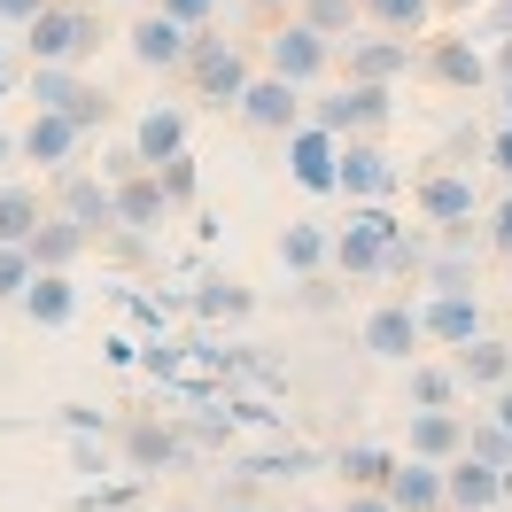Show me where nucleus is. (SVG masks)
I'll list each match as a JSON object with an SVG mask.
<instances>
[{"mask_svg":"<svg viewBox=\"0 0 512 512\" xmlns=\"http://www.w3.org/2000/svg\"><path fill=\"white\" fill-rule=\"evenodd\" d=\"M63 419L78 427V435H94V427H101V412H94V404H63Z\"/></svg>","mask_w":512,"mask_h":512,"instance_id":"obj_47","label":"nucleus"},{"mask_svg":"<svg viewBox=\"0 0 512 512\" xmlns=\"http://www.w3.org/2000/svg\"><path fill=\"white\" fill-rule=\"evenodd\" d=\"M32 280H39V256L24 241H0V303H24Z\"/></svg>","mask_w":512,"mask_h":512,"instance_id":"obj_34","label":"nucleus"},{"mask_svg":"<svg viewBox=\"0 0 512 512\" xmlns=\"http://www.w3.org/2000/svg\"><path fill=\"white\" fill-rule=\"evenodd\" d=\"M435 16V0H365V24L373 32H396V39H419Z\"/></svg>","mask_w":512,"mask_h":512,"instance_id":"obj_29","label":"nucleus"},{"mask_svg":"<svg viewBox=\"0 0 512 512\" xmlns=\"http://www.w3.org/2000/svg\"><path fill=\"white\" fill-rule=\"evenodd\" d=\"M334 466H342V481H350V489H381L388 466H396V450H388V443H350Z\"/></svg>","mask_w":512,"mask_h":512,"instance_id":"obj_31","label":"nucleus"},{"mask_svg":"<svg viewBox=\"0 0 512 512\" xmlns=\"http://www.w3.org/2000/svg\"><path fill=\"white\" fill-rule=\"evenodd\" d=\"M8 86H16V70H8V39H0V101H8Z\"/></svg>","mask_w":512,"mask_h":512,"instance_id":"obj_49","label":"nucleus"},{"mask_svg":"<svg viewBox=\"0 0 512 512\" xmlns=\"http://www.w3.org/2000/svg\"><path fill=\"white\" fill-rule=\"evenodd\" d=\"M187 55H194V32L179 24V16H140L132 24V63L140 70H187Z\"/></svg>","mask_w":512,"mask_h":512,"instance_id":"obj_12","label":"nucleus"},{"mask_svg":"<svg viewBox=\"0 0 512 512\" xmlns=\"http://www.w3.org/2000/svg\"><path fill=\"white\" fill-rule=\"evenodd\" d=\"M489 249H505V256H512V194L497 202V218H489Z\"/></svg>","mask_w":512,"mask_h":512,"instance_id":"obj_42","label":"nucleus"},{"mask_svg":"<svg viewBox=\"0 0 512 512\" xmlns=\"http://www.w3.org/2000/svg\"><path fill=\"white\" fill-rule=\"evenodd\" d=\"M489 70H497V78H512V39H497V55H489Z\"/></svg>","mask_w":512,"mask_h":512,"instance_id":"obj_48","label":"nucleus"},{"mask_svg":"<svg viewBox=\"0 0 512 512\" xmlns=\"http://www.w3.org/2000/svg\"><path fill=\"white\" fill-rule=\"evenodd\" d=\"M163 210H171V194H163L156 171H125V179H117V225L148 233V225H163Z\"/></svg>","mask_w":512,"mask_h":512,"instance_id":"obj_21","label":"nucleus"},{"mask_svg":"<svg viewBox=\"0 0 512 512\" xmlns=\"http://www.w3.org/2000/svg\"><path fill=\"white\" fill-rule=\"evenodd\" d=\"M78 101H86L78 63H32V109H63V117H78Z\"/></svg>","mask_w":512,"mask_h":512,"instance_id":"obj_26","label":"nucleus"},{"mask_svg":"<svg viewBox=\"0 0 512 512\" xmlns=\"http://www.w3.org/2000/svg\"><path fill=\"white\" fill-rule=\"evenodd\" d=\"M24 319L47 326V334L78 319V288H70V272H39L32 288H24Z\"/></svg>","mask_w":512,"mask_h":512,"instance_id":"obj_25","label":"nucleus"},{"mask_svg":"<svg viewBox=\"0 0 512 512\" xmlns=\"http://www.w3.org/2000/svg\"><path fill=\"white\" fill-rule=\"evenodd\" d=\"M342 63H350V78H365V86H396V78L412 70V39H396V32L342 39Z\"/></svg>","mask_w":512,"mask_h":512,"instance_id":"obj_11","label":"nucleus"},{"mask_svg":"<svg viewBox=\"0 0 512 512\" xmlns=\"http://www.w3.org/2000/svg\"><path fill=\"white\" fill-rule=\"evenodd\" d=\"M249 474H272V481H288V474H311V450H280V458H256Z\"/></svg>","mask_w":512,"mask_h":512,"instance_id":"obj_38","label":"nucleus"},{"mask_svg":"<svg viewBox=\"0 0 512 512\" xmlns=\"http://www.w3.org/2000/svg\"><path fill=\"white\" fill-rule=\"evenodd\" d=\"M342 194L350 202H388L396 194V156L373 140H342Z\"/></svg>","mask_w":512,"mask_h":512,"instance_id":"obj_14","label":"nucleus"},{"mask_svg":"<svg viewBox=\"0 0 512 512\" xmlns=\"http://www.w3.org/2000/svg\"><path fill=\"white\" fill-rule=\"evenodd\" d=\"M210 8H218V0H163V16H179L187 32H210Z\"/></svg>","mask_w":512,"mask_h":512,"instance_id":"obj_40","label":"nucleus"},{"mask_svg":"<svg viewBox=\"0 0 512 512\" xmlns=\"http://www.w3.org/2000/svg\"><path fill=\"white\" fill-rule=\"evenodd\" d=\"M78 140H86V125H78V117H63V109H32V125L16 132V148H24V163H39V171H55V179H63L70 163H78Z\"/></svg>","mask_w":512,"mask_h":512,"instance_id":"obj_8","label":"nucleus"},{"mask_svg":"<svg viewBox=\"0 0 512 512\" xmlns=\"http://www.w3.org/2000/svg\"><path fill=\"white\" fill-rule=\"evenodd\" d=\"M466 450L512 474V427H505V419H474V427H466Z\"/></svg>","mask_w":512,"mask_h":512,"instance_id":"obj_35","label":"nucleus"},{"mask_svg":"<svg viewBox=\"0 0 512 512\" xmlns=\"http://www.w3.org/2000/svg\"><path fill=\"white\" fill-rule=\"evenodd\" d=\"M241 125H256V132H280L288 140L295 125H303V86L295 78H249V94H241Z\"/></svg>","mask_w":512,"mask_h":512,"instance_id":"obj_9","label":"nucleus"},{"mask_svg":"<svg viewBox=\"0 0 512 512\" xmlns=\"http://www.w3.org/2000/svg\"><path fill=\"white\" fill-rule=\"evenodd\" d=\"M458 381L466 388H497L512 381V342H489V334H474V342H458Z\"/></svg>","mask_w":512,"mask_h":512,"instance_id":"obj_24","label":"nucleus"},{"mask_svg":"<svg viewBox=\"0 0 512 512\" xmlns=\"http://www.w3.org/2000/svg\"><path fill=\"white\" fill-rule=\"evenodd\" d=\"M427 288H435V295H474V288H481V249H443V256H427Z\"/></svg>","mask_w":512,"mask_h":512,"instance_id":"obj_28","label":"nucleus"},{"mask_svg":"<svg viewBox=\"0 0 512 512\" xmlns=\"http://www.w3.org/2000/svg\"><path fill=\"white\" fill-rule=\"evenodd\" d=\"M419 334H427V326H419L412 303H381V311H365V326H357V342H365L373 357H388V365H404Z\"/></svg>","mask_w":512,"mask_h":512,"instance_id":"obj_15","label":"nucleus"},{"mask_svg":"<svg viewBox=\"0 0 512 512\" xmlns=\"http://www.w3.org/2000/svg\"><path fill=\"white\" fill-rule=\"evenodd\" d=\"M125 466H132V474L187 466V435H171V427H156V419H132V427H125Z\"/></svg>","mask_w":512,"mask_h":512,"instance_id":"obj_18","label":"nucleus"},{"mask_svg":"<svg viewBox=\"0 0 512 512\" xmlns=\"http://www.w3.org/2000/svg\"><path fill=\"white\" fill-rule=\"evenodd\" d=\"M264 63L280 70V78H295V86H311V78H326V63H334V39H326L319 24H303V16H288L280 32L264 39Z\"/></svg>","mask_w":512,"mask_h":512,"instance_id":"obj_6","label":"nucleus"},{"mask_svg":"<svg viewBox=\"0 0 512 512\" xmlns=\"http://www.w3.org/2000/svg\"><path fill=\"white\" fill-rule=\"evenodd\" d=\"M280 264H288L295 280H303V272H326V264H334V233H326V225H288V233H280Z\"/></svg>","mask_w":512,"mask_h":512,"instance_id":"obj_27","label":"nucleus"},{"mask_svg":"<svg viewBox=\"0 0 512 512\" xmlns=\"http://www.w3.org/2000/svg\"><path fill=\"white\" fill-rule=\"evenodd\" d=\"M458 450H466V419H450V404H419V412H412V458L450 466Z\"/></svg>","mask_w":512,"mask_h":512,"instance_id":"obj_20","label":"nucleus"},{"mask_svg":"<svg viewBox=\"0 0 512 512\" xmlns=\"http://www.w3.org/2000/svg\"><path fill=\"white\" fill-rule=\"evenodd\" d=\"M295 303H303V311H326V303H334V280H319V272H303V288H295Z\"/></svg>","mask_w":512,"mask_h":512,"instance_id":"obj_41","label":"nucleus"},{"mask_svg":"<svg viewBox=\"0 0 512 512\" xmlns=\"http://www.w3.org/2000/svg\"><path fill=\"white\" fill-rule=\"evenodd\" d=\"M311 117H319L326 132H342V140H373V132L396 117V101H388V86H365V78H350V86H334L326 101H311Z\"/></svg>","mask_w":512,"mask_h":512,"instance_id":"obj_5","label":"nucleus"},{"mask_svg":"<svg viewBox=\"0 0 512 512\" xmlns=\"http://www.w3.org/2000/svg\"><path fill=\"white\" fill-rule=\"evenodd\" d=\"M295 16H303V24H319L326 39H350V24L365 16V0H295Z\"/></svg>","mask_w":512,"mask_h":512,"instance_id":"obj_33","label":"nucleus"},{"mask_svg":"<svg viewBox=\"0 0 512 512\" xmlns=\"http://www.w3.org/2000/svg\"><path fill=\"white\" fill-rule=\"evenodd\" d=\"M249 311H256V295L241 280H225V272L194 288V319H249Z\"/></svg>","mask_w":512,"mask_h":512,"instance_id":"obj_30","label":"nucleus"},{"mask_svg":"<svg viewBox=\"0 0 512 512\" xmlns=\"http://www.w3.org/2000/svg\"><path fill=\"white\" fill-rule=\"evenodd\" d=\"M39 8H47V0H0V24H32Z\"/></svg>","mask_w":512,"mask_h":512,"instance_id":"obj_45","label":"nucleus"},{"mask_svg":"<svg viewBox=\"0 0 512 512\" xmlns=\"http://www.w3.org/2000/svg\"><path fill=\"white\" fill-rule=\"evenodd\" d=\"M55 210H63V218H78L86 233H109V225H117V179L63 171V179H55Z\"/></svg>","mask_w":512,"mask_h":512,"instance_id":"obj_10","label":"nucleus"},{"mask_svg":"<svg viewBox=\"0 0 512 512\" xmlns=\"http://www.w3.org/2000/svg\"><path fill=\"white\" fill-rule=\"evenodd\" d=\"M132 156L148 163V171L171 163V156H187V109H163V101H156V109L132 125Z\"/></svg>","mask_w":512,"mask_h":512,"instance_id":"obj_17","label":"nucleus"},{"mask_svg":"<svg viewBox=\"0 0 512 512\" xmlns=\"http://www.w3.org/2000/svg\"><path fill=\"white\" fill-rule=\"evenodd\" d=\"M187 78H194V94L202 101H218V109H241V94H249V55L233 47V39L218 32H194V55H187Z\"/></svg>","mask_w":512,"mask_h":512,"instance_id":"obj_3","label":"nucleus"},{"mask_svg":"<svg viewBox=\"0 0 512 512\" xmlns=\"http://www.w3.org/2000/svg\"><path fill=\"white\" fill-rule=\"evenodd\" d=\"M396 241H404V225L388 218V202H350V225L334 233V272L342 280H388Z\"/></svg>","mask_w":512,"mask_h":512,"instance_id":"obj_1","label":"nucleus"},{"mask_svg":"<svg viewBox=\"0 0 512 512\" xmlns=\"http://www.w3.org/2000/svg\"><path fill=\"white\" fill-rule=\"evenodd\" d=\"M497 419H505V427H512V381L497 388Z\"/></svg>","mask_w":512,"mask_h":512,"instance_id":"obj_50","label":"nucleus"},{"mask_svg":"<svg viewBox=\"0 0 512 512\" xmlns=\"http://www.w3.org/2000/svg\"><path fill=\"white\" fill-rule=\"evenodd\" d=\"M381 489L396 497V512H443L450 505V497H443V466H435V458H396Z\"/></svg>","mask_w":512,"mask_h":512,"instance_id":"obj_16","label":"nucleus"},{"mask_svg":"<svg viewBox=\"0 0 512 512\" xmlns=\"http://www.w3.org/2000/svg\"><path fill=\"white\" fill-rule=\"evenodd\" d=\"M256 8H295V0H256Z\"/></svg>","mask_w":512,"mask_h":512,"instance_id":"obj_54","label":"nucleus"},{"mask_svg":"<svg viewBox=\"0 0 512 512\" xmlns=\"http://www.w3.org/2000/svg\"><path fill=\"white\" fill-rule=\"evenodd\" d=\"M218 512H249V505H218Z\"/></svg>","mask_w":512,"mask_h":512,"instance_id":"obj_55","label":"nucleus"},{"mask_svg":"<svg viewBox=\"0 0 512 512\" xmlns=\"http://www.w3.org/2000/svg\"><path fill=\"white\" fill-rule=\"evenodd\" d=\"M70 466H78V474H109V443L78 435V443H70Z\"/></svg>","mask_w":512,"mask_h":512,"instance_id":"obj_39","label":"nucleus"},{"mask_svg":"<svg viewBox=\"0 0 512 512\" xmlns=\"http://www.w3.org/2000/svg\"><path fill=\"white\" fill-rule=\"evenodd\" d=\"M489 39H512V0H489Z\"/></svg>","mask_w":512,"mask_h":512,"instance_id":"obj_46","label":"nucleus"},{"mask_svg":"<svg viewBox=\"0 0 512 512\" xmlns=\"http://www.w3.org/2000/svg\"><path fill=\"white\" fill-rule=\"evenodd\" d=\"M443 8H489V0H443Z\"/></svg>","mask_w":512,"mask_h":512,"instance_id":"obj_53","label":"nucleus"},{"mask_svg":"<svg viewBox=\"0 0 512 512\" xmlns=\"http://www.w3.org/2000/svg\"><path fill=\"white\" fill-rule=\"evenodd\" d=\"M419 210H427L435 225H458V218H474V210H481V194H474L466 171H435V179H419Z\"/></svg>","mask_w":512,"mask_h":512,"instance_id":"obj_23","label":"nucleus"},{"mask_svg":"<svg viewBox=\"0 0 512 512\" xmlns=\"http://www.w3.org/2000/svg\"><path fill=\"white\" fill-rule=\"evenodd\" d=\"M288 179L303 194H342V132H326L319 117H303L288 132Z\"/></svg>","mask_w":512,"mask_h":512,"instance_id":"obj_4","label":"nucleus"},{"mask_svg":"<svg viewBox=\"0 0 512 512\" xmlns=\"http://www.w3.org/2000/svg\"><path fill=\"white\" fill-rule=\"evenodd\" d=\"M24 47H32V63H86L101 47V16L78 8V0H47L24 24Z\"/></svg>","mask_w":512,"mask_h":512,"instance_id":"obj_2","label":"nucleus"},{"mask_svg":"<svg viewBox=\"0 0 512 512\" xmlns=\"http://www.w3.org/2000/svg\"><path fill=\"white\" fill-rule=\"evenodd\" d=\"M39 218H47V210H39L32 187H0V241H32Z\"/></svg>","mask_w":512,"mask_h":512,"instance_id":"obj_32","label":"nucleus"},{"mask_svg":"<svg viewBox=\"0 0 512 512\" xmlns=\"http://www.w3.org/2000/svg\"><path fill=\"white\" fill-rule=\"evenodd\" d=\"M419 70H427L435 86H450V94H474V86H489V78H497L474 39H435V47L419 55Z\"/></svg>","mask_w":512,"mask_h":512,"instance_id":"obj_13","label":"nucleus"},{"mask_svg":"<svg viewBox=\"0 0 512 512\" xmlns=\"http://www.w3.org/2000/svg\"><path fill=\"white\" fill-rule=\"evenodd\" d=\"M156 179H163V194H171V202H194V194H202V179H194V156L156 163Z\"/></svg>","mask_w":512,"mask_h":512,"instance_id":"obj_37","label":"nucleus"},{"mask_svg":"<svg viewBox=\"0 0 512 512\" xmlns=\"http://www.w3.org/2000/svg\"><path fill=\"white\" fill-rule=\"evenodd\" d=\"M497 94H505V117H512V78H497Z\"/></svg>","mask_w":512,"mask_h":512,"instance_id":"obj_52","label":"nucleus"},{"mask_svg":"<svg viewBox=\"0 0 512 512\" xmlns=\"http://www.w3.org/2000/svg\"><path fill=\"white\" fill-rule=\"evenodd\" d=\"M419 326L458 350V342H474V334H481V303H474V295H427V303H419Z\"/></svg>","mask_w":512,"mask_h":512,"instance_id":"obj_22","label":"nucleus"},{"mask_svg":"<svg viewBox=\"0 0 512 512\" xmlns=\"http://www.w3.org/2000/svg\"><path fill=\"white\" fill-rule=\"evenodd\" d=\"M458 388V365H412V404H450Z\"/></svg>","mask_w":512,"mask_h":512,"instance_id":"obj_36","label":"nucleus"},{"mask_svg":"<svg viewBox=\"0 0 512 512\" xmlns=\"http://www.w3.org/2000/svg\"><path fill=\"white\" fill-rule=\"evenodd\" d=\"M24 156V148H16V140H8V132H0V171H8V163Z\"/></svg>","mask_w":512,"mask_h":512,"instance_id":"obj_51","label":"nucleus"},{"mask_svg":"<svg viewBox=\"0 0 512 512\" xmlns=\"http://www.w3.org/2000/svg\"><path fill=\"white\" fill-rule=\"evenodd\" d=\"M86 241H94V233H86L78 218H63V210H47V218H39V233L24 241V249L39 256V272H70V264L86 256Z\"/></svg>","mask_w":512,"mask_h":512,"instance_id":"obj_19","label":"nucleus"},{"mask_svg":"<svg viewBox=\"0 0 512 512\" xmlns=\"http://www.w3.org/2000/svg\"><path fill=\"white\" fill-rule=\"evenodd\" d=\"M342 512H396V497H388V489H350Z\"/></svg>","mask_w":512,"mask_h":512,"instance_id":"obj_43","label":"nucleus"},{"mask_svg":"<svg viewBox=\"0 0 512 512\" xmlns=\"http://www.w3.org/2000/svg\"><path fill=\"white\" fill-rule=\"evenodd\" d=\"M443 512H458V505H443Z\"/></svg>","mask_w":512,"mask_h":512,"instance_id":"obj_56","label":"nucleus"},{"mask_svg":"<svg viewBox=\"0 0 512 512\" xmlns=\"http://www.w3.org/2000/svg\"><path fill=\"white\" fill-rule=\"evenodd\" d=\"M489 163H497V171H505V179H512V117H505V125H497V140H489Z\"/></svg>","mask_w":512,"mask_h":512,"instance_id":"obj_44","label":"nucleus"},{"mask_svg":"<svg viewBox=\"0 0 512 512\" xmlns=\"http://www.w3.org/2000/svg\"><path fill=\"white\" fill-rule=\"evenodd\" d=\"M443 497L458 512H497L512 497V474H505V466H489V458H474V450H458V458L443 466Z\"/></svg>","mask_w":512,"mask_h":512,"instance_id":"obj_7","label":"nucleus"}]
</instances>
